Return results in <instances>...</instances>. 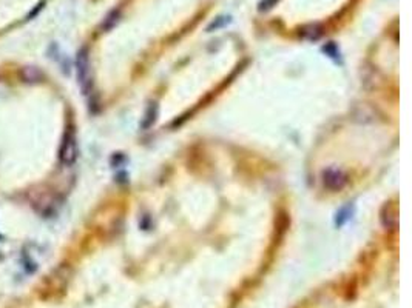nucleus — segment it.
<instances>
[{
  "label": "nucleus",
  "mask_w": 412,
  "mask_h": 308,
  "mask_svg": "<svg viewBox=\"0 0 412 308\" xmlns=\"http://www.w3.org/2000/svg\"><path fill=\"white\" fill-rule=\"evenodd\" d=\"M78 158V142H76V134L73 131H68L65 134L62 148H60V161L65 165H71Z\"/></svg>",
  "instance_id": "obj_1"
},
{
  "label": "nucleus",
  "mask_w": 412,
  "mask_h": 308,
  "mask_svg": "<svg viewBox=\"0 0 412 308\" xmlns=\"http://www.w3.org/2000/svg\"><path fill=\"white\" fill-rule=\"evenodd\" d=\"M348 182V177L343 171L340 170H327L323 174V184L326 188L332 190V191H338L341 190Z\"/></svg>",
  "instance_id": "obj_2"
},
{
  "label": "nucleus",
  "mask_w": 412,
  "mask_h": 308,
  "mask_svg": "<svg viewBox=\"0 0 412 308\" xmlns=\"http://www.w3.org/2000/svg\"><path fill=\"white\" fill-rule=\"evenodd\" d=\"M323 30L320 25L317 23H312V25H306V27L301 28V37L303 39H307V40H318L320 36H321Z\"/></svg>",
  "instance_id": "obj_3"
},
{
  "label": "nucleus",
  "mask_w": 412,
  "mask_h": 308,
  "mask_svg": "<svg viewBox=\"0 0 412 308\" xmlns=\"http://www.w3.org/2000/svg\"><path fill=\"white\" fill-rule=\"evenodd\" d=\"M156 111H158L156 105H150L149 107L147 113H145V119L142 122V128H144V130H147V128H150L153 125V122L156 119Z\"/></svg>",
  "instance_id": "obj_4"
},
{
  "label": "nucleus",
  "mask_w": 412,
  "mask_h": 308,
  "mask_svg": "<svg viewBox=\"0 0 412 308\" xmlns=\"http://www.w3.org/2000/svg\"><path fill=\"white\" fill-rule=\"evenodd\" d=\"M119 17H120V13H119V10H114V11H111L108 16H107V19H105V22H104V25L102 27L105 28V30H111L113 27H116V23L119 22Z\"/></svg>",
  "instance_id": "obj_5"
},
{
  "label": "nucleus",
  "mask_w": 412,
  "mask_h": 308,
  "mask_svg": "<svg viewBox=\"0 0 412 308\" xmlns=\"http://www.w3.org/2000/svg\"><path fill=\"white\" fill-rule=\"evenodd\" d=\"M230 22V19L229 17H226V16H221V17H218V19H215L209 27H207V31L210 33V31H213V30H218V28H221V27H224V25H227Z\"/></svg>",
  "instance_id": "obj_6"
},
{
  "label": "nucleus",
  "mask_w": 412,
  "mask_h": 308,
  "mask_svg": "<svg viewBox=\"0 0 412 308\" xmlns=\"http://www.w3.org/2000/svg\"><path fill=\"white\" fill-rule=\"evenodd\" d=\"M349 216H351V207L343 208L340 213L336 214V223H338V225L345 223V220H348V219H349Z\"/></svg>",
  "instance_id": "obj_7"
},
{
  "label": "nucleus",
  "mask_w": 412,
  "mask_h": 308,
  "mask_svg": "<svg viewBox=\"0 0 412 308\" xmlns=\"http://www.w3.org/2000/svg\"><path fill=\"white\" fill-rule=\"evenodd\" d=\"M277 2V0H262V2L259 4V11H267L273 7V4Z\"/></svg>",
  "instance_id": "obj_8"
}]
</instances>
